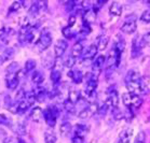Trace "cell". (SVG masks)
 I'll return each mask as SVG.
<instances>
[{
	"label": "cell",
	"instance_id": "obj_47",
	"mask_svg": "<svg viewBox=\"0 0 150 143\" xmlns=\"http://www.w3.org/2000/svg\"><path fill=\"white\" fill-rule=\"evenodd\" d=\"M2 143H18L17 140L14 138V137H6L2 141Z\"/></svg>",
	"mask_w": 150,
	"mask_h": 143
},
{
	"label": "cell",
	"instance_id": "obj_6",
	"mask_svg": "<svg viewBox=\"0 0 150 143\" xmlns=\"http://www.w3.org/2000/svg\"><path fill=\"white\" fill-rule=\"evenodd\" d=\"M97 79L96 76L92 75V73L89 74V78H88V81H86V86H85V93L88 96H92L94 95L96 88H97Z\"/></svg>",
	"mask_w": 150,
	"mask_h": 143
},
{
	"label": "cell",
	"instance_id": "obj_37",
	"mask_svg": "<svg viewBox=\"0 0 150 143\" xmlns=\"http://www.w3.org/2000/svg\"><path fill=\"white\" fill-rule=\"evenodd\" d=\"M76 62H77V58H75V57H72L71 55H69L68 57L66 58V60H65V64L64 65L67 67V68H69V69H71L74 66L76 65Z\"/></svg>",
	"mask_w": 150,
	"mask_h": 143
},
{
	"label": "cell",
	"instance_id": "obj_2",
	"mask_svg": "<svg viewBox=\"0 0 150 143\" xmlns=\"http://www.w3.org/2000/svg\"><path fill=\"white\" fill-rule=\"evenodd\" d=\"M52 36L50 34V31L48 30H43L41 32L40 37H39V40L37 42V48L39 52H43L45 50H48L52 44Z\"/></svg>",
	"mask_w": 150,
	"mask_h": 143
},
{
	"label": "cell",
	"instance_id": "obj_45",
	"mask_svg": "<svg viewBox=\"0 0 150 143\" xmlns=\"http://www.w3.org/2000/svg\"><path fill=\"white\" fill-rule=\"evenodd\" d=\"M112 114L113 116L116 117L117 119H120L123 116V113L119 110V108H116V109H112Z\"/></svg>",
	"mask_w": 150,
	"mask_h": 143
},
{
	"label": "cell",
	"instance_id": "obj_43",
	"mask_svg": "<svg viewBox=\"0 0 150 143\" xmlns=\"http://www.w3.org/2000/svg\"><path fill=\"white\" fill-rule=\"evenodd\" d=\"M76 2L75 1H67L65 4V8L67 12H74L76 9Z\"/></svg>",
	"mask_w": 150,
	"mask_h": 143
},
{
	"label": "cell",
	"instance_id": "obj_32",
	"mask_svg": "<svg viewBox=\"0 0 150 143\" xmlns=\"http://www.w3.org/2000/svg\"><path fill=\"white\" fill-rule=\"evenodd\" d=\"M50 78H51V81L53 82V84H57L62 80V71L56 70V69H53L51 71Z\"/></svg>",
	"mask_w": 150,
	"mask_h": 143
},
{
	"label": "cell",
	"instance_id": "obj_40",
	"mask_svg": "<svg viewBox=\"0 0 150 143\" xmlns=\"http://www.w3.org/2000/svg\"><path fill=\"white\" fill-rule=\"evenodd\" d=\"M134 143H146V133L144 131H139L137 137L135 138Z\"/></svg>",
	"mask_w": 150,
	"mask_h": 143
},
{
	"label": "cell",
	"instance_id": "obj_51",
	"mask_svg": "<svg viewBox=\"0 0 150 143\" xmlns=\"http://www.w3.org/2000/svg\"><path fill=\"white\" fill-rule=\"evenodd\" d=\"M75 22H76V15H71L70 18H69V22H68L69 27H72V25L75 24Z\"/></svg>",
	"mask_w": 150,
	"mask_h": 143
},
{
	"label": "cell",
	"instance_id": "obj_5",
	"mask_svg": "<svg viewBox=\"0 0 150 143\" xmlns=\"http://www.w3.org/2000/svg\"><path fill=\"white\" fill-rule=\"evenodd\" d=\"M97 110H98V106L95 102H92L90 103L88 107H85L84 109H82L80 112H79V117L82 119H86L90 118L91 116H93L94 114L97 113Z\"/></svg>",
	"mask_w": 150,
	"mask_h": 143
},
{
	"label": "cell",
	"instance_id": "obj_46",
	"mask_svg": "<svg viewBox=\"0 0 150 143\" xmlns=\"http://www.w3.org/2000/svg\"><path fill=\"white\" fill-rule=\"evenodd\" d=\"M0 125H10L9 118L4 114H0Z\"/></svg>",
	"mask_w": 150,
	"mask_h": 143
},
{
	"label": "cell",
	"instance_id": "obj_14",
	"mask_svg": "<svg viewBox=\"0 0 150 143\" xmlns=\"http://www.w3.org/2000/svg\"><path fill=\"white\" fill-rule=\"evenodd\" d=\"M34 93L35 97H36V100L38 101H42V100H45V98L47 97L48 95V92H47V89L45 87H42V86H36V88L33 90Z\"/></svg>",
	"mask_w": 150,
	"mask_h": 143
},
{
	"label": "cell",
	"instance_id": "obj_44",
	"mask_svg": "<svg viewBox=\"0 0 150 143\" xmlns=\"http://www.w3.org/2000/svg\"><path fill=\"white\" fill-rule=\"evenodd\" d=\"M25 94H26V93H25V90L23 88H21L20 90H18V93H17L16 94V101L17 102H20V101H22V100H24L25 99Z\"/></svg>",
	"mask_w": 150,
	"mask_h": 143
},
{
	"label": "cell",
	"instance_id": "obj_48",
	"mask_svg": "<svg viewBox=\"0 0 150 143\" xmlns=\"http://www.w3.org/2000/svg\"><path fill=\"white\" fill-rule=\"evenodd\" d=\"M4 102H6V107H7V108H9V109L12 108V99H11L10 96L7 95L4 97Z\"/></svg>",
	"mask_w": 150,
	"mask_h": 143
},
{
	"label": "cell",
	"instance_id": "obj_15",
	"mask_svg": "<svg viewBox=\"0 0 150 143\" xmlns=\"http://www.w3.org/2000/svg\"><path fill=\"white\" fill-rule=\"evenodd\" d=\"M68 76L76 84H80L83 80V73L80 70H70L68 71Z\"/></svg>",
	"mask_w": 150,
	"mask_h": 143
},
{
	"label": "cell",
	"instance_id": "obj_41",
	"mask_svg": "<svg viewBox=\"0 0 150 143\" xmlns=\"http://www.w3.org/2000/svg\"><path fill=\"white\" fill-rule=\"evenodd\" d=\"M140 20L144 23H150V10L144 11L143 14L140 15Z\"/></svg>",
	"mask_w": 150,
	"mask_h": 143
},
{
	"label": "cell",
	"instance_id": "obj_10",
	"mask_svg": "<svg viewBox=\"0 0 150 143\" xmlns=\"http://www.w3.org/2000/svg\"><path fill=\"white\" fill-rule=\"evenodd\" d=\"M145 46V42L143 41V38L139 39L138 37H136L133 40V44H132V56L133 57H137L140 54L142 48Z\"/></svg>",
	"mask_w": 150,
	"mask_h": 143
},
{
	"label": "cell",
	"instance_id": "obj_16",
	"mask_svg": "<svg viewBox=\"0 0 150 143\" xmlns=\"http://www.w3.org/2000/svg\"><path fill=\"white\" fill-rule=\"evenodd\" d=\"M108 43H109V37L106 36V34H103V36H100V37L97 39L95 45L98 51H104V50L107 48Z\"/></svg>",
	"mask_w": 150,
	"mask_h": 143
},
{
	"label": "cell",
	"instance_id": "obj_27",
	"mask_svg": "<svg viewBox=\"0 0 150 143\" xmlns=\"http://www.w3.org/2000/svg\"><path fill=\"white\" fill-rule=\"evenodd\" d=\"M71 130H72V127L70 125V123L68 122H64L61 125V127H59V132H61V135L63 137H67L69 133L71 132Z\"/></svg>",
	"mask_w": 150,
	"mask_h": 143
},
{
	"label": "cell",
	"instance_id": "obj_36",
	"mask_svg": "<svg viewBox=\"0 0 150 143\" xmlns=\"http://www.w3.org/2000/svg\"><path fill=\"white\" fill-rule=\"evenodd\" d=\"M63 106H64V109H65L68 113H75V111H76L75 104H74V103H71L68 99H66L65 101H64Z\"/></svg>",
	"mask_w": 150,
	"mask_h": 143
},
{
	"label": "cell",
	"instance_id": "obj_38",
	"mask_svg": "<svg viewBox=\"0 0 150 143\" xmlns=\"http://www.w3.org/2000/svg\"><path fill=\"white\" fill-rule=\"evenodd\" d=\"M25 99H26V101L29 103V106H33V104H34L35 102H36V97H35L33 90L25 94Z\"/></svg>",
	"mask_w": 150,
	"mask_h": 143
},
{
	"label": "cell",
	"instance_id": "obj_39",
	"mask_svg": "<svg viewBox=\"0 0 150 143\" xmlns=\"http://www.w3.org/2000/svg\"><path fill=\"white\" fill-rule=\"evenodd\" d=\"M20 9H22V2L21 1H14L13 4H11V7L9 8V11H10V13H13V12H17Z\"/></svg>",
	"mask_w": 150,
	"mask_h": 143
},
{
	"label": "cell",
	"instance_id": "obj_8",
	"mask_svg": "<svg viewBox=\"0 0 150 143\" xmlns=\"http://www.w3.org/2000/svg\"><path fill=\"white\" fill-rule=\"evenodd\" d=\"M67 48H68V42L67 41L62 40V39L57 40V42L54 45V56L56 58H61L66 52Z\"/></svg>",
	"mask_w": 150,
	"mask_h": 143
},
{
	"label": "cell",
	"instance_id": "obj_31",
	"mask_svg": "<svg viewBox=\"0 0 150 143\" xmlns=\"http://www.w3.org/2000/svg\"><path fill=\"white\" fill-rule=\"evenodd\" d=\"M63 34H64V37L66 38V39H74L75 37H77V32H76L74 29H72V27H69V26H67V27L63 28Z\"/></svg>",
	"mask_w": 150,
	"mask_h": 143
},
{
	"label": "cell",
	"instance_id": "obj_24",
	"mask_svg": "<svg viewBox=\"0 0 150 143\" xmlns=\"http://www.w3.org/2000/svg\"><path fill=\"white\" fill-rule=\"evenodd\" d=\"M31 81H33L34 84L39 85V84H41L42 82L45 81V75H43V73L41 71L36 70V71H34L33 75H31Z\"/></svg>",
	"mask_w": 150,
	"mask_h": 143
},
{
	"label": "cell",
	"instance_id": "obj_25",
	"mask_svg": "<svg viewBox=\"0 0 150 143\" xmlns=\"http://www.w3.org/2000/svg\"><path fill=\"white\" fill-rule=\"evenodd\" d=\"M131 136H132V130H130L129 128L124 129L120 135V139L118 143H130Z\"/></svg>",
	"mask_w": 150,
	"mask_h": 143
},
{
	"label": "cell",
	"instance_id": "obj_13",
	"mask_svg": "<svg viewBox=\"0 0 150 143\" xmlns=\"http://www.w3.org/2000/svg\"><path fill=\"white\" fill-rule=\"evenodd\" d=\"M106 69L107 70H109L113 67V66H116V52H115V48H111L107 55V57H106Z\"/></svg>",
	"mask_w": 150,
	"mask_h": 143
},
{
	"label": "cell",
	"instance_id": "obj_34",
	"mask_svg": "<svg viewBox=\"0 0 150 143\" xmlns=\"http://www.w3.org/2000/svg\"><path fill=\"white\" fill-rule=\"evenodd\" d=\"M12 128H13V130L18 135V136H25L26 132H27V131H26V127H25L23 124H20V123H18V124H15Z\"/></svg>",
	"mask_w": 150,
	"mask_h": 143
},
{
	"label": "cell",
	"instance_id": "obj_42",
	"mask_svg": "<svg viewBox=\"0 0 150 143\" xmlns=\"http://www.w3.org/2000/svg\"><path fill=\"white\" fill-rule=\"evenodd\" d=\"M108 104L107 103H103L102 106L100 107H98V110H97V113H98L99 115L100 116H104V115H106V113H107V111H108Z\"/></svg>",
	"mask_w": 150,
	"mask_h": 143
},
{
	"label": "cell",
	"instance_id": "obj_17",
	"mask_svg": "<svg viewBox=\"0 0 150 143\" xmlns=\"http://www.w3.org/2000/svg\"><path fill=\"white\" fill-rule=\"evenodd\" d=\"M130 94V107L129 108H139L143 103V99L139 95H136V94Z\"/></svg>",
	"mask_w": 150,
	"mask_h": 143
},
{
	"label": "cell",
	"instance_id": "obj_7",
	"mask_svg": "<svg viewBox=\"0 0 150 143\" xmlns=\"http://www.w3.org/2000/svg\"><path fill=\"white\" fill-rule=\"evenodd\" d=\"M105 61H106V57L104 55H99L98 57L96 58V60H94L93 66H92V72H91L92 75L98 78L99 73L102 72L103 66L105 65Z\"/></svg>",
	"mask_w": 150,
	"mask_h": 143
},
{
	"label": "cell",
	"instance_id": "obj_22",
	"mask_svg": "<svg viewBox=\"0 0 150 143\" xmlns=\"http://www.w3.org/2000/svg\"><path fill=\"white\" fill-rule=\"evenodd\" d=\"M88 131V127L85 125H82V124H78L75 126V129H74V137H81V138H84V135Z\"/></svg>",
	"mask_w": 150,
	"mask_h": 143
},
{
	"label": "cell",
	"instance_id": "obj_30",
	"mask_svg": "<svg viewBox=\"0 0 150 143\" xmlns=\"http://www.w3.org/2000/svg\"><path fill=\"white\" fill-rule=\"evenodd\" d=\"M20 72V65L16 61H12L7 68V74H17Z\"/></svg>",
	"mask_w": 150,
	"mask_h": 143
},
{
	"label": "cell",
	"instance_id": "obj_18",
	"mask_svg": "<svg viewBox=\"0 0 150 143\" xmlns=\"http://www.w3.org/2000/svg\"><path fill=\"white\" fill-rule=\"evenodd\" d=\"M14 56V50L12 48H7L2 53V55L0 56V65L4 64L6 61L11 60Z\"/></svg>",
	"mask_w": 150,
	"mask_h": 143
},
{
	"label": "cell",
	"instance_id": "obj_29",
	"mask_svg": "<svg viewBox=\"0 0 150 143\" xmlns=\"http://www.w3.org/2000/svg\"><path fill=\"white\" fill-rule=\"evenodd\" d=\"M56 135L52 129L47 130L45 132V143H56Z\"/></svg>",
	"mask_w": 150,
	"mask_h": 143
},
{
	"label": "cell",
	"instance_id": "obj_26",
	"mask_svg": "<svg viewBox=\"0 0 150 143\" xmlns=\"http://www.w3.org/2000/svg\"><path fill=\"white\" fill-rule=\"evenodd\" d=\"M80 99H81V94H80V92L76 90V89H71V90L69 92L68 100L71 102V103H74L75 106H76V103H78Z\"/></svg>",
	"mask_w": 150,
	"mask_h": 143
},
{
	"label": "cell",
	"instance_id": "obj_4",
	"mask_svg": "<svg viewBox=\"0 0 150 143\" xmlns=\"http://www.w3.org/2000/svg\"><path fill=\"white\" fill-rule=\"evenodd\" d=\"M106 103L112 109L119 108V94L115 86H111L108 88V98L106 100Z\"/></svg>",
	"mask_w": 150,
	"mask_h": 143
},
{
	"label": "cell",
	"instance_id": "obj_1",
	"mask_svg": "<svg viewBox=\"0 0 150 143\" xmlns=\"http://www.w3.org/2000/svg\"><path fill=\"white\" fill-rule=\"evenodd\" d=\"M59 109L57 107L51 106L49 107L48 109H45L43 111V117H45V121L47 123L50 128H53V127L56 125V119H57L58 115H59Z\"/></svg>",
	"mask_w": 150,
	"mask_h": 143
},
{
	"label": "cell",
	"instance_id": "obj_52",
	"mask_svg": "<svg viewBox=\"0 0 150 143\" xmlns=\"http://www.w3.org/2000/svg\"><path fill=\"white\" fill-rule=\"evenodd\" d=\"M147 4H148V6H150V1H148V2H147Z\"/></svg>",
	"mask_w": 150,
	"mask_h": 143
},
{
	"label": "cell",
	"instance_id": "obj_23",
	"mask_svg": "<svg viewBox=\"0 0 150 143\" xmlns=\"http://www.w3.org/2000/svg\"><path fill=\"white\" fill-rule=\"evenodd\" d=\"M140 90H142V94L150 92V76L140 79Z\"/></svg>",
	"mask_w": 150,
	"mask_h": 143
},
{
	"label": "cell",
	"instance_id": "obj_9",
	"mask_svg": "<svg viewBox=\"0 0 150 143\" xmlns=\"http://www.w3.org/2000/svg\"><path fill=\"white\" fill-rule=\"evenodd\" d=\"M20 83V78L18 74H7V79H6V85L10 90H14L17 88Z\"/></svg>",
	"mask_w": 150,
	"mask_h": 143
},
{
	"label": "cell",
	"instance_id": "obj_3",
	"mask_svg": "<svg viewBox=\"0 0 150 143\" xmlns=\"http://www.w3.org/2000/svg\"><path fill=\"white\" fill-rule=\"evenodd\" d=\"M121 31L124 32V34H131L135 32L137 29V23H136V16L132 14V15H129V16H126L125 20H124V23L122 24L121 26Z\"/></svg>",
	"mask_w": 150,
	"mask_h": 143
},
{
	"label": "cell",
	"instance_id": "obj_50",
	"mask_svg": "<svg viewBox=\"0 0 150 143\" xmlns=\"http://www.w3.org/2000/svg\"><path fill=\"white\" fill-rule=\"evenodd\" d=\"M143 41L145 42V44H146V43L150 44V32H147V34L144 36V37H143Z\"/></svg>",
	"mask_w": 150,
	"mask_h": 143
},
{
	"label": "cell",
	"instance_id": "obj_12",
	"mask_svg": "<svg viewBox=\"0 0 150 143\" xmlns=\"http://www.w3.org/2000/svg\"><path fill=\"white\" fill-rule=\"evenodd\" d=\"M140 79L142 76L136 70H130L125 75V84L126 83H139Z\"/></svg>",
	"mask_w": 150,
	"mask_h": 143
},
{
	"label": "cell",
	"instance_id": "obj_20",
	"mask_svg": "<svg viewBox=\"0 0 150 143\" xmlns=\"http://www.w3.org/2000/svg\"><path fill=\"white\" fill-rule=\"evenodd\" d=\"M83 51H84V50H83V45H82V43L81 42H77V43H75V44L72 45L70 55H71L72 57L78 58L79 56H81L82 55Z\"/></svg>",
	"mask_w": 150,
	"mask_h": 143
},
{
	"label": "cell",
	"instance_id": "obj_33",
	"mask_svg": "<svg viewBox=\"0 0 150 143\" xmlns=\"http://www.w3.org/2000/svg\"><path fill=\"white\" fill-rule=\"evenodd\" d=\"M37 67V62L34 59H28L25 62V72L26 73H30V72L35 71V69Z\"/></svg>",
	"mask_w": 150,
	"mask_h": 143
},
{
	"label": "cell",
	"instance_id": "obj_49",
	"mask_svg": "<svg viewBox=\"0 0 150 143\" xmlns=\"http://www.w3.org/2000/svg\"><path fill=\"white\" fill-rule=\"evenodd\" d=\"M71 143H84V139L81 137H74L71 140Z\"/></svg>",
	"mask_w": 150,
	"mask_h": 143
},
{
	"label": "cell",
	"instance_id": "obj_21",
	"mask_svg": "<svg viewBox=\"0 0 150 143\" xmlns=\"http://www.w3.org/2000/svg\"><path fill=\"white\" fill-rule=\"evenodd\" d=\"M42 116H43V112H42V110L39 107H36V108H34V109L31 110L30 117L34 122L39 123L41 121V118H42Z\"/></svg>",
	"mask_w": 150,
	"mask_h": 143
},
{
	"label": "cell",
	"instance_id": "obj_28",
	"mask_svg": "<svg viewBox=\"0 0 150 143\" xmlns=\"http://www.w3.org/2000/svg\"><path fill=\"white\" fill-rule=\"evenodd\" d=\"M29 107L30 106H29V103L26 101V99H24V100H22V101H20V102H17L16 103V113L23 114V113H25L26 111H27Z\"/></svg>",
	"mask_w": 150,
	"mask_h": 143
},
{
	"label": "cell",
	"instance_id": "obj_35",
	"mask_svg": "<svg viewBox=\"0 0 150 143\" xmlns=\"http://www.w3.org/2000/svg\"><path fill=\"white\" fill-rule=\"evenodd\" d=\"M54 62L55 60L53 59L51 55H48L47 57L43 58V60H42V65L45 66V68H48V69H51L54 67Z\"/></svg>",
	"mask_w": 150,
	"mask_h": 143
},
{
	"label": "cell",
	"instance_id": "obj_11",
	"mask_svg": "<svg viewBox=\"0 0 150 143\" xmlns=\"http://www.w3.org/2000/svg\"><path fill=\"white\" fill-rule=\"evenodd\" d=\"M97 52H98V50L96 48V45L91 44L89 48H86L85 51H83V53H82V55H81L82 60L85 61V60H91V59H93V58L96 56Z\"/></svg>",
	"mask_w": 150,
	"mask_h": 143
},
{
	"label": "cell",
	"instance_id": "obj_19",
	"mask_svg": "<svg viewBox=\"0 0 150 143\" xmlns=\"http://www.w3.org/2000/svg\"><path fill=\"white\" fill-rule=\"evenodd\" d=\"M109 14L112 16H120L122 14V6L117 1L112 2L109 7Z\"/></svg>",
	"mask_w": 150,
	"mask_h": 143
}]
</instances>
